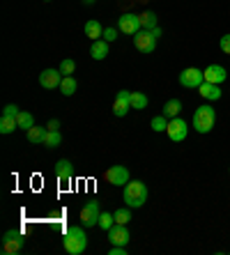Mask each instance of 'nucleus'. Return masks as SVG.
<instances>
[{"mask_svg": "<svg viewBox=\"0 0 230 255\" xmlns=\"http://www.w3.org/2000/svg\"><path fill=\"white\" fill-rule=\"evenodd\" d=\"M23 244H25V237L18 230H7L5 235H2V251L9 255L18 253V251L23 249Z\"/></svg>", "mask_w": 230, "mask_h": 255, "instance_id": "nucleus-6", "label": "nucleus"}, {"mask_svg": "<svg viewBox=\"0 0 230 255\" xmlns=\"http://www.w3.org/2000/svg\"><path fill=\"white\" fill-rule=\"evenodd\" d=\"M83 2H85V5H92V2H95V0H83Z\"/></svg>", "mask_w": 230, "mask_h": 255, "instance_id": "nucleus-37", "label": "nucleus"}, {"mask_svg": "<svg viewBox=\"0 0 230 255\" xmlns=\"http://www.w3.org/2000/svg\"><path fill=\"white\" fill-rule=\"evenodd\" d=\"M117 35H120V28H104V39L106 42H115L117 39Z\"/></svg>", "mask_w": 230, "mask_h": 255, "instance_id": "nucleus-31", "label": "nucleus"}, {"mask_svg": "<svg viewBox=\"0 0 230 255\" xmlns=\"http://www.w3.org/2000/svg\"><path fill=\"white\" fill-rule=\"evenodd\" d=\"M129 108H131V92L129 90H120L113 101V115L115 118H124L129 113Z\"/></svg>", "mask_w": 230, "mask_h": 255, "instance_id": "nucleus-9", "label": "nucleus"}, {"mask_svg": "<svg viewBox=\"0 0 230 255\" xmlns=\"http://www.w3.org/2000/svg\"><path fill=\"white\" fill-rule=\"evenodd\" d=\"M109 239H111V244H113V246H127L131 237H129L127 226H120V223H115V226L109 230Z\"/></svg>", "mask_w": 230, "mask_h": 255, "instance_id": "nucleus-13", "label": "nucleus"}, {"mask_svg": "<svg viewBox=\"0 0 230 255\" xmlns=\"http://www.w3.org/2000/svg\"><path fill=\"white\" fill-rule=\"evenodd\" d=\"M62 246L69 255H83L88 249V235L81 226H72L62 237Z\"/></svg>", "mask_w": 230, "mask_h": 255, "instance_id": "nucleus-1", "label": "nucleus"}, {"mask_svg": "<svg viewBox=\"0 0 230 255\" xmlns=\"http://www.w3.org/2000/svg\"><path fill=\"white\" fill-rule=\"evenodd\" d=\"M138 21H140V28H143V30H152V28H157V25H159V18H157V14L152 12V9H150V12L140 14Z\"/></svg>", "mask_w": 230, "mask_h": 255, "instance_id": "nucleus-19", "label": "nucleus"}, {"mask_svg": "<svg viewBox=\"0 0 230 255\" xmlns=\"http://www.w3.org/2000/svg\"><path fill=\"white\" fill-rule=\"evenodd\" d=\"M166 133H168V138H170L173 142H182L184 138L189 136V125L180 118V115H177V118H170V120H168V129H166Z\"/></svg>", "mask_w": 230, "mask_h": 255, "instance_id": "nucleus-5", "label": "nucleus"}, {"mask_svg": "<svg viewBox=\"0 0 230 255\" xmlns=\"http://www.w3.org/2000/svg\"><path fill=\"white\" fill-rule=\"evenodd\" d=\"M62 78L65 76L60 74V69H44L42 74H39V85L46 90H55V88H60Z\"/></svg>", "mask_w": 230, "mask_h": 255, "instance_id": "nucleus-11", "label": "nucleus"}, {"mask_svg": "<svg viewBox=\"0 0 230 255\" xmlns=\"http://www.w3.org/2000/svg\"><path fill=\"white\" fill-rule=\"evenodd\" d=\"M90 55L95 60H104L106 55H109V42H106V39H97V42H92Z\"/></svg>", "mask_w": 230, "mask_h": 255, "instance_id": "nucleus-18", "label": "nucleus"}, {"mask_svg": "<svg viewBox=\"0 0 230 255\" xmlns=\"http://www.w3.org/2000/svg\"><path fill=\"white\" fill-rule=\"evenodd\" d=\"M106 182L113 186H124L129 182V170L124 166H111L106 170Z\"/></svg>", "mask_w": 230, "mask_h": 255, "instance_id": "nucleus-12", "label": "nucleus"}, {"mask_svg": "<svg viewBox=\"0 0 230 255\" xmlns=\"http://www.w3.org/2000/svg\"><path fill=\"white\" fill-rule=\"evenodd\" d=\"M55 175H58V179H60L62 184L72 182V177H74V166L69 163V159H60L58 163H55Z\"/></svg>", "mask_w": 230, "mask_h": 255, "instance_id": "nucleus-15", "label": "nucleus"}, {"mask_svg": "<svg viewBox=\"0 0 230 255\" xmlns=\"http://www.w3.org/2000/svg\"><path fill=\"white\" fill-rule=\"evenodd\" d=\"M76 88H79V83H76V78H74V76H65V78H62L60 92L65 97H72L74 92H76Z\"/></svg>", "mask_w": 230, "mask_h": 255, "instance_id": "nucleus-23", "label": "nucleus"}, {"mask_svg": "<svg viewBox=\"0 0 230 255\" xmlns=\"http://www.w3.org/2000/svg\"><path fill=\"white\" fill-rule=\"evenodd\" d=\"M16 122H18V129H25V131L30 129V127H35V118L30 113H23V111L16 115Z\"/></svg>", "mask_w": 230, "mask_h": 255, "instance_id": "nucleus-27", "label": "nucleus"}, {"mask_svg": "<svg viewBox=\"0 0 230 255\" xmlns=\"http://www.w3.org/2000/svg\"><path fill=\"white\" fill-rule=\"evenodd\" d=\"M203 83H205V74H203L198 67H187V69L180 74V85L182 88L198 90Z\"/></svg>", "mask_w": 230, "mask_h": 255, "instance_id": "nucleus-4", "label": "nucleus"}, {"mask_svg": "<svg viewBox=\"0 0 230 255\" xmlns=\"http://www.w3.org/2000/svg\"><path fill=\"white\" fill-rule=\"evenodd\" d=\"M109 255H127V246H113L109 251Z\"/></svg>", "mask_w": 230, "mask_h": 255, "instance_id": "nucleus-34", "label": "nucleus"}, {"mask_svg": "<svg viewBox=\"0 0 230 255\" xmlns=\"http://www.w3.org/2000/svg\"><path fill=\"white\" fill-rule=\"evenodd\" d=\"M219 46H221V51H224V53H228V55H230V32H228V35L221 37V42H219Z\"/></svg>", "mask_w": 230, "mask_h": 255, "instance_id": "nucleus-33", "label": "nucleus"}, {"mask_svg": "<svg viewBox=\"0 0 230 255\" xmlns=\"http://www.w3.org/2000/svg\"><path fill=\"white\" fill-rule=\"evenodd\" d=\"M58 69H60V74H62V76H72V74H74V69H76V62H74V60H69V58H67V60H62V62H60V67H58Z\"/></svg>", "mask_w": 230, "mask_h": 255, "instance_id": "nucleus-30", "label": "nucleus"}, {"mask_svg": "<svg viewBox=\"0 0 230 255\" xmlns=\"http://www.w3.org/2000/svg\"><path fill=\"white\" fill-rule=\"evenodd\" d=\"M117 28H120V32H124V35H136L138 30H143L138 16H136V14H129V12L117 18Z\"/></svg>", "mask_w": 230, "mask_h": 255, "instance_id": "nucleus-10", "label": "nucleus"}, {"mask_svg": "<svg viewBox=\"0 0 230 255\" xmlns=\"http://www.w3.org/2000/svg\"><path fill=\"white\" fill-rule=\"evenodd\" d=\"M203 74H205L207 83H214V85H221L226 78H228V71H226L221 65H210L207 69H203Z\"/></svg>", "mask_w": 230, "mask_h": 255, "instance_id": "nucleus-14", "label": "nucleus"}, {"mask_svg": "<svg viewBox=\"0 0 230 255\" xmlns=\"http://www.w3.org/2000/svg\"><path fill=\"white\" fill-rule=\"evenodd\" d=\"M60 142H62V136H60V131H46V138H44V147H49V149H55V147H60Z\"/></svg>", "mask_w": 230, "mask_h": 255, "instance_id": "nucleus-22", "label": "nucleus"}, {"mask_svg": "<svg viewBox=\"0 0 230 255\" xmlns=\"http://www.w3.org/2000/svg\"><path fill=\"white\" fill-rule=\"evenodd\" d=\"M44 2H51V0H44Z\"/></svg>", "mask_w": 230, "mask_h": 255, "instance_id": "nucleus-38", "label": "nucleus"}, {"mask_svg": "<svg viewBox=\"0 0 230 255\" xmlns=\"http://www.w3.org/2000/svg\"><path fill=\"white\" fill-rule=\"evenodd\" d=\"M113 226H115V214H111V212H102V216H99V228H102L104 232H109Z\"/></svg>", "mask_w": 230, "mask_h": 255, "instance_id": "nucleus-26", "label": "nucleus"}, {"mask_svg": "<svg viewBox=\"0 0 230 255\" xmlns=\"http://www.w3.org/2000/svg\"><path fill=\"white\" fill-rule=\"evenodd\" d=\"M99 216H102V212H99V202H88L83 209H81V223H83L85 228H95L99 226Z\"/></svg>", "mask_w": 230, "mask_h": 255, "instance_id": "nucleus-8", "label": "nucleus"}, {"mask_svg": "<svg viewBox=\"0 0 230 255\" xmlns=\"http://www.w3.org/2000/svg\"><path fill=\"white\" fill-rule=\"evenodd\" d=\"M83 30H85V37H88V39H92V42H97V39H102V37H104L102 23H99V21H95V18H92V21H88Z\"/></svg>", "mask_w": 230, "mask_h": 255, "instance_id": "nucleus-17", "label": "nucleus"}, {"mask_svg": "<svg viewBox=\"0 0 230 255\" xmlns=\"http://www.w3.org/2000/svg\"><path fill=\"white\" fill-rule=\"evenodd\" d=\"M150 127H152V131H157V133H161V131L168 129V118H166V115H157V118H152Z\"/></svg>", "mask_w": 230, "mask_h": 255, "instance_id": "nucleus-28", "label": "nucleus"}, {"mask_svg": "<svg viewBox=\"0 0 230 255\" xmlns=\"http://www.w3.org/2000/svg\"><path fill=\"white\" fill-rule=\"evenodd\" d=\"M46 129H51V131H58V129H60V122H58V120H51L49 125H46Z\"/></svg>", "mask_w": 230, "mask_h": 255, "instance_id": "nucleus-35", "label": "nucleus"}, {"mask_svg": "<svg viewBox=\"0 0 230 255\" xmlns=\"http://www.w3.org/2000/svg\"><path fill=\"white\" fill-rule=\"evenodd\" d=\"M217 125V111L212 106H198V111L194 113V129L198 133H210Z\"/></svg>", "mask_w": 230, "mask_h": 255, "instance_id": "nucleus-3", "label": "nucleus"}, {"mask_svg": "<svg viewBox=\"0 0 230 255\" xmlns=\"http://www.w3.org/2000/svg\"><path fill=\"white\" fill-rule=\"evenodd\" d=\"M18 129V122H16V118H9V115H2L0 118V133H14V131Z\"/></svg>", "mask_w": 230, "mask_h": 255, "instance_id": "nucleus-21", "label": "nucleus"}, {"mask_svg": "<svg viewBox=\"0 0 230 255\" xmlns=\"http://www.w3.org/2000/svg\"><path fill=\"white\" fill-rule=\"evenodd\" d=\"M46 127H30V129L25 131V136H28V140L30 142H44V138H46Z\"/></svg>", "mask_w": 230, "mask_h": 255, "instance_id": "nucleus-20", "label": "nucleus"}, {"mask_svg": "<svg viewBox=\"0 0 230 255\" xmlns=\"http://www.w3.org/2000/svg\"><path fill=\"white\" fill-rule=\"evenodd\" d=\"M147 202V186L138 179H129L127 184H124V205L127 207H143Z\"/></svg>", "mask_w": 230, "mask_h": 255, "instance_id": "nucleus-2", "label": "nucleus"}, {"mask_svg": "<svg viewBox=\"0 0 230 255\" xmlns=\"http://www.w3.org/2000/svg\"><path fill=\"white\" fill-rule=\"evenodd\" d=\"M131 207H120L117 212H113L115 214V223H120V226H127L129 221H131V212H129Z\"/></svg>", "mask_w": 230, "mask_h": 255, "instance_id": "nucleus-29", "label": "nucleus"}, {"mask_svg": "<svg viewBox=\"0 0 230 255\" xmlns=\"http://www.w3.org/2000/svg\"><path fill=\"white\" fill-rule=\"evenodd\" d=\"M147 97L143 95V92H131V108L133 111H143V108H147Z\"/></svg>", "mask_w": 230, "mask_h": 255, "instance_id": "nucleus-25", "label": "nucleus"}, {"mask_svg": "<svg viewBox=\"0 0 230 255\" xmlns=\"http://www.w3.org/2000/svg\"><path fill=\"white\" fill-rule=\"evenodd\" d=\"M182 111V101L180 99H168L164 106V115L166 118H177Z\"/></svg>", "mask_w": 230, "mask_h": 255, "instance_id": "nucleus-24", "label": "nucleus"}, {"mask_svg": "<svg viewBox=\"0 0 230 255\" xmlns=\"http://www.w3.org/2000/svg\"><path fill=\"white\" fill-rule=\"evenodd\" d=\"M18 113H21V111H18L16 104H7V106L2 108V115H9V118H16Z\"/></svg>", "mask_w": 230, "mask_h": 255, "instance_id": "nucleus-32", "label": "nucleus"}, {"mask_svg": "<svg viewBox=\"0 0 230 255\" xmlns=\"http://www.w3.org/2000/svg\"><path fill=\"white\" fill-rule=\"evenodd\" d=\"M133 46L138 48L140 53H152L157 48V37H152L150 30H138L133 35Z\"/></svg>", "mask_w": 230, "mask_h": 255, "instance_id": "nucleus-7", "label": "nucleus"}, {"mask_svg": "<svg viewBox=\"0 0 230 255\" xmlns=\"http://www.w3.org/2000/svg\"><path fill=\"white\" fill-rule=\"evenodd\" d=\"M198 92H200V97H203V99H207V101H217V99H221V90H219V85L207 83V81L198 88Z\"/></svg>", "mask_w": 230, "mask_h": 255, "instance_id": "nucleus-16", "label": "nucleus"}, {"mask_svg": "<svg viewBox=\"0 0 230 255\" xmlns=\"http://www.w3.org/2000/svg\"><path fill=\"white\" fill-rule=\"evenodd\" d=\"M150 32H152V37H157V39L161 37V28H159V25H157V28H152Z\"/></svg>", "mask_w": 230, "mask_h": 255, "instance_id": "nucleus-36", "label": "nucleus"}]
</instances>
